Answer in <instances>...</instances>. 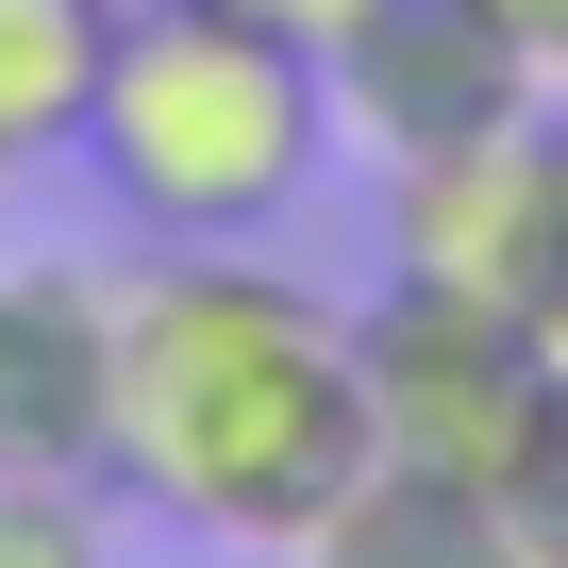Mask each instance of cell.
<instances>
[{
    "label": "cell",
    "mask_w": 568,
    "mask_h": 568,
    "mask_svg": "<svg viewBox=\"0 0 568 568\" xmlns=\"http://www.w3.org/2000/svg\"><path fill=\"white\" fill-rule=\"evenodd\" d=\"M385 418H368V335L318 284L217 251H168L151 284H118V485L217 551H302L352 485H368Z\"/></svg>",
    "instance_id": "cell-1"
},
{
    "label": "cell",
    "mask_w": 568,
    "mask_h": 568,
    "mask_svg": "<svg viewBox=\"0 0 568 568\" xmlns=\"http://www.w3.org/2000/svg\"><path fill=\"white\" fill-rule=\"evenodd\" d=\"M68 151L101 168V201H118L134 234L217 251V234H267L284 201L318 184V151H335V84H318L302 34L201 18V0H134Z\"/></svg>",
    "instance_id": "cell-2"
},
{
    "label": "cell",
    "mask_w": 568,
    "mask_h": 568,
    "mask_svg": "<svg viewBox=\"0 0 568 568\" xmlns=\"http://www.w3.org/2000/svg\"><path fill=\"white\" fill-rule=\"evenodd\" d=\"M335 84V134H368L385 168L418 151H485V134H535V51L501 0H352V34L318 51Z\"/></svg>",
    "instance_id": "cell-3"
},
{
    "label": "cell",
    "mask_w": 568,
    "mask_h": 568,
    "mask_svg": "<svg viewBox=\"0 0 568 568\" xmlns=\"http://www.w3.org/2000/svg\"><path fill=\"white\" fill-rule=\"evenodd\" d=\"M352 335H368V418H385V452L501 485V452H518V418H535V318L402 267V302L352 318Z\"/></svg>",
    "instance_id": "cell-4"
},
{
    "label": "cell",
    "mask_w": 568,
    "mask_h": 568,
    "mask_svg": "<svg viewBox=\"0 0 568 568\" xmlns=\"http://www.w3.org/2000/svg\"><path fill=\"white\" fill-rule=\"evenodd\" d=\"M385 234L418 284H468V302H551L568 284V151L551 134H485V151H418L385 168Z\"/></svg>",
    "instance_id": "cell-5"
},
{
    "label": "cell",
    "mask_w": 568,
    "mask_h": 568,
    "mask_svg": "<svg viewBox=\"0 0 568 568\" xmlns=\"http://www.w3.org/2000/svg\"><path fill=\"white\" fill-rule=\"evenodd\" d=\"M0 468H51V485L118 468V284L84 267L0 284Z\"/></svg>",
    "instance_id": "cell-6"
},
{
    "label": "cell",
    "mask_w": 568,
    "mask_h": 568,
    "mask_svg": "<svg viewBox=\"0 0 568 568\" xmlns=\"http://www.w3.org/2000/svg\"><path fill=\"white\" fill-rule=\"evenodd\" d=\"M302 551H318V568H518V518H501V485H468V468L368 452V485H352Z\"/></svg>",
    "instance_id": "cell-7"
},
{
    "label": "cell",
    "mask_w": 568,
    "mask_h": 568,
    "mask_svg": "<svg viewBox=\"0 0 568 568\" xmlns=\"http://www.w3.org/2000/svg\"><path fill=\"white\" fill-rule=\"evenodd\" d=\"M118 18H134V0H0V151H18V168L84 134Z\"/></svg>",
    "instance_id": "cell-8"
},
{
    "label": "cell",
    "mask_w": 568,
    "mask_h": 568,
    "mask_svg": "<svg viewBox=\"0 0 568 568\" xmlns=\"http://www.w3.org/2000/svg\"><path fill=\"white\" fill-rule=\"evenodd\" d=\"M501 518H518V568H568V368H535V418L501 452Z\"/></svg>",
    "instance_id": "cell-9"
},
{
    "label": "cell",
    "mask_w": 568,
    "mask_h": 568,
    "mask_svg": "<svg viewBox=\"0 0 568 568\" xmlns=\"http://www.w3.org/2000/svg\"><path fill=\"white\" fill-rule=\"evenodd\" d=\"M0 568H118V551H101L84 485H51V468H0Z\"/></svg>",
    "instance_id": "cell-10"
},
{
    "label": "cell",
    "mask_w": 568,
    "mask_h": 568,
    "mask_svg": "<svg viewBox=\"0 0 568 568\" xmlns=\"http://www.w3.org/2000/svg\"><path fill=\"white\" fill-rule=\"evenodd\" d=\"M201 18H251V34H302V51H335V34H352V0H201Z\"/></svg>",
    "instance_id": "cell-11"
},
{
    "label": "cell",
    "mask_w": 568,
    "mask_h": 568,
    "mask_svg": "<svg viewBox=\"0 0 568 568\" xmlns=\"http://www.w3.org/2000/svg\"><path fill=\"white\" fill-rule=\"evenodd\" d=\"M501 18H518V51H535V68L568 84V0H501Z\"/></svg>",
    "instance_id": "cell-12"
},
{
    "label": "cell",
    "mask_w": 568,
    "mask_h": 568,
    "mask_svg": "<svg viewBox=\"0 0 568 568\" xmlns=\"http://www.w3.org/2000/svg\"><path fill=\"white\" fill-rule=\"evenodd\" d=\"M535 368H568V284H551V302H535Z\"/></svg>",
    "instance_id": "cell-13"
},
{
    "label": "cell",
    "mask_w": 568,
    "mask_h": 568,
    "mask_svg": "<svg viewBox=\"0 0 568 568\" xmlns=\"http://www.w3.org/2000/svg\"><path fill=\"white\" fill-rule=\"evenodd\" d=\"M0 184H18V151H0Z\"/></svg>",
    "instance_id": "cell-14"
},
{
    "label": "cell",
    "mask_w": 568,
    "mask_h": 568,
    "mask_svg": "<svg viewBox=\"0 0 568 568\" xmlns=\"http://www.w3.org/2000/svg\"><path fill=\"white\" fill-rule=\"evenodd\" d=\"M551 151H568V118H551Z\"/></svg>",
    "instance_id": "cell-15"
}]
</instances>
